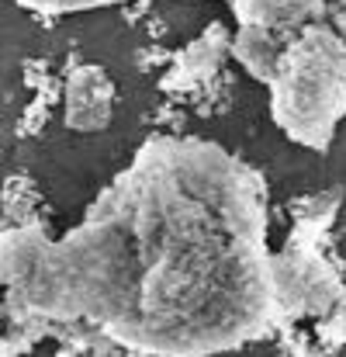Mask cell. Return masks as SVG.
Masks as SVG:
<instances>
[{"mask_svg": "<svg viewBox=\"0 0 346 357\" xmlns=\"http://www.w3.org/2000/svg\"><path fill=\"white\" fill-rule=\"evenodd\" d=\"M0 295L24 344L87 326L118 351L219 354L274 330L267 184L205 139H149L63 239L0 233Z\"/></svg>", "mask_w": 346, "mask_h": 357, "instance_id": "6da1fadb", "label": "cell"}, {"mask_svg": "<svg viewBox=\"0 0 346 357\" xmlns=\"http://www.w3.org/2000/svg\"><path fill=\"white\" fill-rule=\"evenodd\" d=\"M267 87L277 128L291 142L326 153L346 119V42L340 31L326 17L294 28Z\"/></svg>", "mask_w": 346, "mask_h": 357, "instance_id": "7a4b0ae2", "label": "cell"}, {"mask_svg": "<svg viewBox=\"0 0 346 357\" xmlns=\"http://www.w3.org/2000/svg\"><path fill=\"white\" fill-rule=\"evenodd\" d=\"M340 191L301 198L294 229L281 253L270 257V305L274 330L294 319H319L346 295V281L333 257H326V233L340 208Z\"/></svg>", "mask_w": 346, "mask_h": 357, "instance_id": "3957f363", "label": "cell"}, {"mask_svg": "<svg viewBox=\"0 0 346 357\" xmlns=\"http://www.w3.org/2000/svg\"><path fill=\"white\" fill-rule=\"evenodd\" d=\"M229 28L226 24H208L184 52H177V59L170 63L166 77H163V91L170 98H187V94H201L205 84H212L222 70V63L229 59Z\"/></svg>", "mask_w": 346, "mask_h": 357, "instance_id": "277c9868", "label": "cell"}, {"mask_svg": "<svg viewBox=\"0 0 346 357\" xmlns=\"http://www.w3.org/2000/svg\"><path fill=\"white\" fill-rule=\"evenodd\" d=\"M115 115V84L94 66L80 63L66 77V128L73 132H104Z\"/></svg>", "mask_w": 346, "mask_h": 357, "instance_id": "5b68a950", "label": "cell"}, {"mask_svg": "<svg viewBox=\"0 0 346 357\" xmlns=\"http://www.w3.org/2000/svg\"><path fill=\"white\" fill-rule=\"evenodd\" d=\"M329 0H232V14L239 24H260L281 35H291L294 28L326 17Z\"/></svg>", "mask_w": 346, "mask_h": 357, "instance_id": "8992f818", "label": "cell"}, {"mask_svg": "<svg viewBox=\"0 0 346 357\" xmlns=\"http://www.w3.org/2000/svg\"><path fill=\"white\" fill-rule=\"evenodd\" d=\"M284 38L288 35L270 31V28H260V24H239V31L232 35V42H229V59H235L253 80L270 84L274 66H277V56L284 49Z\"/></svg>", "mask_w": 346, "mask_h": 357, "instance_id": "52a82bcc", "label": "cell"}, {"mask_svg": "<svg viewBox=\"0 0 346 357\" xmlns=\"http://www.w3.org/2000/svg\"><path fill=\"white\" fill-rule=\"evenodd\" d=\"M38 205H42V195L35 191V184L28 177L7 181V188H3V208H7V219L14 226H38Z\"/></svg>", "mask_w": 346, "mask_h": 357, "instance_id": "ba28073f", "label": "cell"}, {"mask_svg": "<svg viewBox=\"0 0 346 357\" xmlns=\"http://www.w3.org/2000/svg\"><path fill=\"white\" fill-rule=\"evenodd\" d=\"M315 340L326 347H346V295L326 316L315 319Z\"/></svg>", "mask_w": 346, "mask_h": 357, "instance_id": "9c48e42d", "label": "cell"}, {"mask_svg": "<svg viewBox=\"0 0 346 357\" xmlns=\"http://www.w3.org/2000/svg\"><path fill=\"white\" fill-rule=\"evenodd\" d=\"M21 7L28 10H38V14H59V10H87V7H104V3H115V0H17Z\"/></svg>", "mask_w": 346, "mask_h": 357, "instance_id": "30bf717a", "label": "cell"}, {"mask_svg": "<svg viewBox=\"0 0 346 357\" xmlns=\"http://www.w3.org/2000/svg\"><path fill=\"white\" fill-rule=\"evenodd\" d=\"M7 319V309H3V295H0V323Z\"/></svg>", "mask_w": 346, "mask_h": 357, "instance_id": "8fae6325", "label": "cell"}]
</instances>
